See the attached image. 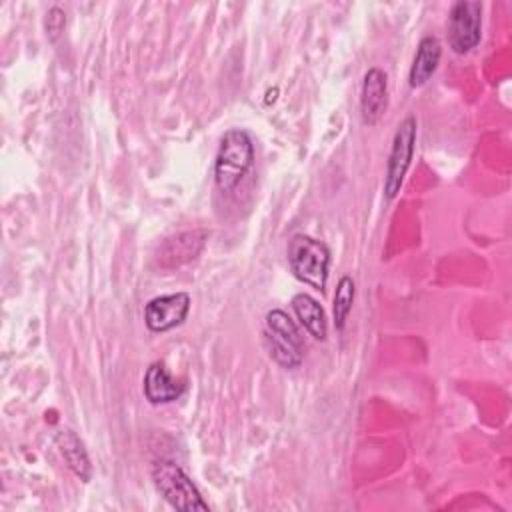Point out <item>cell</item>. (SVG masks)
Listing matches in <instances>:
<instances>
[{
  "mask_svg": "<svg viewBox=\"0 0 512 512\" xmlns=\"http://www.w3.org/2000/svg\"><path fill=\"white\" fill-rule=\"evenodd\" d=\"M64 22H66L64 12H62L60 8H52V10L48 12V18H46V30H48L52 36H56V34L62 30Z\"/></svg>",
  "mask_w": 512,
  "mask_h": 512,
  "instance_id": "9a60e30c",
  "label": "cell"
},
{
  "mask_svg": "<svg viewBox=\"0 0 512 512\" xmlns=\"http://www.w3.org/2000/svg\"><path fill=\"white\" fill-rule=\"evenodd\" d=\"M254 164V144L246 130L224 132L214 158V182L220 192H232Z\"/></svg>",
  "mask_w": 512,
  "mask_h": 512,
  "instance_id": "6da1fadb",
  "label": "cell"
},
{
  "mask_svg": "<svg viewBox=\"0 0 512 512\" xmlns=\"http://www.w3.org/2000/svg\"><path fill=\"white\" fill-rule=\"evenodd\" d=\"M206 240L204 232L192 230V232H182L178 236H172L164 242V246L160 248L158 260L162 266H180L184 262H190L198 256V252L202 250Z\"/></svg>",
  "mask_w": 512,
  "mask_h": 512,
  "instance_id": "30bf717a",
  "label": "cell"
},
{
  "mask_svg": "<svg viewBox=\"0 0 512 512\" xmlns=\"http://www.w3.org/2000/svg\"><path fill=\"white\" fill-rule=\"evenodd\" d=\"M416 134H418V122L414 116H406L394 132L388 162H386V176H384V196L388 200L396 198L402 188L404 176L414 156Z\"/></svg>",
  "mask_w": 512,
  "mask_h": 512,
  "instance_id": "5b68a950",
  "label": "cell"
},
{
  "mask_svg": "<svg viewBox=\"0 0 512 512\" xmlns=\"http://www.w3.org/2000/svg\"><path fill=\"white\" fill-rule=\"evenodd\" d=\"M440 56H442L440 40L436 36H424L418 42V48L410 66V74H408V84L412 88L424 86L434 76L440 64Z\"/></svg>",
  "mask_w": 512,
  "mask_h": 512,
  "instance_id": "8fae6325",
  "label": "cell"
},
{
  "mask_svg": "<svg viewBox=\"0 0 512 512\" xmlns=\"http://www.w3.org/2000/svg\"><path fill=\"white\" fill-rule=\"evenodd\" d=\"M264 346L270 358L286 370L298 368L304 358V340L294 320L280 308H274L264 318Z\"/></svg>",
  "mask_w": 512,
  "mask_h": 512,
  "instance_id": "7a4b0ae2",
  "label": "cell"
},
{
  "mask_svg": "<svg viewBox=\"0 0 512 512\" xmlns=\"http://www.w3.org/2000/svg\"><path fill=\"white\" fill-rule=\"evenodd\" d=\"M184 382L172 378L162 362H152L144 374V396L150 404H168L182 396Z\"/></svg>",
  "mask_w": 512,
  "mask_h": 512,
  "instance_id": "9c48e42d",
  "label": "cell"
},
{
  "mask_svg": "<svg viewBox=\"0 0 512 512\" xmlns=\"http://www.w3.org/2000/svg\"><path fill=\"white\" fill-rule=\"evenodd\" d=\"M56 446H58L66 466L74 472V476L80 478L82 482H88L92 476V464H90L88 452L84 448V442L72 430H58Z\"/></svg>",
  "mask_w": 512,
  "mask_h": 512,
  "instance_id": "7c38bea8",
  "label": "cell"
},
{
  "mask_svg": "<svg viewBox=\"0 0 512 512\" xmlns=\"http://www.w3.org/2000/svg\"><path fill=\"white\" fill-rule=\"evenodd\" d=\"M190 310V294L176 292L152 298L144 306V322L150 332H168L180 326Z\"/></svg>",
  "mask_w": 512,
  "mask_h": 512,
  "instance_id": "52a82bcc",
  "label": "cell"
},
{
  "mask_svg": "<svg viewBox=\"0 0 512 512\" xmlns=\"http://www.w3.org/2000/svg\"><path fill=\"white\" fill-rule=\"evenodd\" d=\"M292 308L296 312V318L300 320V324L310 332V336H314L316 340H324L328 334V324H326V316L322 306L308 294L300 292L292 298Z\"/></svg>",
  "mask_w": 512,
  "mask_h": 512,
  "instance_id": "4fadbf2b",
  "label": "cell"
},
{
  "mask_svg": "<svg viewBox=\"0 0 512 512\" xmlns=\"http://www.w3.org/2000/svg\"><path fill=\"white\" fill-rule=\"evenodd\" d=\"M152 480L164 500L178 510H208L198 488L186 476V472L172 460H158L152 466Z\"/></svg>",
  "mask_w": 512,
  "mask_h": 512,
  "instance_id": "277c9868",
  "label": "cell"
},
{
  "mask_svg": "<svg viewBox=\"0 0 512 512\" xmlns=\"http://www.w3.org/2000/svg\"><path fill=\"white\" fill-rule=\"evenodd\" d=\"M288 264L300 282L324 292L330 266V250L324 242L306 234L292 236L288 244Z\"/></svg>",
  "mask_w": 512,
  "mask_h": 512,
  "instance_id": "3957f363",
  "label": "cell"
},
{
  "mask_svg": "<svg viewBox=\"0 0 512 512\" xmlns=\"http://www.w3.org/2000/svg\"><path fill=\"white\" fill-rule=\"evenodd\" d=\"M354 280L350 276H342L338 280V286H336V292H334V304H332V316H334V326L336 330H342L346 320H348V314L352 310V304H354Z\"/></svg>",
  "mask_w": 512,
  "mask_h": 512,
  "instance_id": "5bb4252c",
  "label": "cell"
},
{
  "mask_svg": "<svg viewBox=\"0 0 512 512\" xmlns=\"http://www.w3.org/2000/svg\"><path fill=\"white\" fill-rule=\"evenodd\" d=\"M388 106V78L380 68H370L364 74L360 90V118L366 126L380 122Z\"/></svg>",
  "mask_w": 512,
  "mask_h": 512,
  "instance_id": "ba28073f",
  "label": "cell"
},
{
  "mask_svg": "<svg viewBox=\"0 0 512 512\" xmlns=\"http://www.w3.org/2000/svg\"><path fill=\"white\" fill-rule=\"evenodd\" d=\"M482 36V4L460 0L452 6L448 16V44L456 54L474 50Z\"/></svg>",
  "mask_w": 512,
  "mask_h": 512,
  "instance_id": "8992f818",
  "label": "cell"
}]
</instances>
